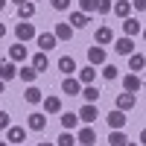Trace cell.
<instances>
[{"label": "cell", "instance_id": "obj_1", "mask_svg": "<svg viewBox=\"0 0 146 146\" xmlns=\"http://www.w3.org/2000/svg\"><path fill=\"white\" fill-rule=\"evenodd\" d=\"M76 114H79V123H82V126H94L96 117H100V108H96V102H85Z\"/></svg>", "mask_w": 146, "mask_h": 146}, {"label": "cell", "instance_id": "obj_2", "mask_svg": "<svg viewBox=\"0 0 146 146\" xmlns=\"http://www.w3.org/2000/svg\"><path fill=\"white\" fill-rule=\"evenodd\" d=\"M35 35H38V32H35V27H32L29 21H21L18 27H15V38H18L21 44H27V41H32Z\"/></svg>", "mask_w": 146, "mask_h": 146}, {"label": "cell", "instance_id": "obj_3", "mask_svg": "<svg viewBox=\"0 0 146 146\" xmlns=\"http://www.w3.org/2000/svg\"><path fill=\"white\" fill-rule=\"evenodd\" d=\"M35 44H38V50H41V53H50L53 47L58 44V38H56L53 32H38V35H35Z\"/></svg>", "mask_w": 146, "mask_h": 146}, {"label": "cell", "instance_id": "obj_4", "mask_svg": "<svg viewBox=\"0 0 146 146\" xmlns=\"http://www.w3.org/2000/svg\"><path fill=\"white\" fill-rule=\"evenodd\" d=\"M62 94H67V96H79V94H82V82H79L76 76H64V79H62Z\"/></svg>", "mask_w": 146, "mask_h": 146}, {"label": "cell", "instance_id": "obj_5", "mask_svg": "<svg viewBox=\"0 0 146 146\" xmlns=\"http://www.w3.org/2000/svg\"><path fill=\"white\" fill-rule=\"evenodd\" d=\"M135 102H137V96L129 94V91H123V94H117L114 108H120V111H131V108H135Z\"/></svg>", "mask_w": 146, "mask_h": 146}, {"label": "cell", "instance_id": "obj_6", "mask_svg": "<svg viewBox=\"0 0 146 146\" xmlns=\"http://www.w3.org/2000/svg\"><path fill=\"white\" fill-rule=\"evenodd\" d=\"M27 129H29V131H44V129H47V114L32 111V114L27 117Z\"/></svg>", "mask_w": 146, "mask_h": 146}, {"label": "cell", "instance_id": "obj_7", "mask_svg": "<svg viewBox=\"0 0 146 146\" xmlns=\"http://www.w3.org/2000/svg\"><path fill=\"white\" fill-rule=\"evenodd\" d=\"M76 143H82V146H94V143H96V129H94V126H82L79 135H76Z\"/></svg>", "mask_w": 146, "mask_h": 146}, {"label": "cell", "instance_id": "obj_8", "mask_svg": "<svg viewBox=\"0 0 146 146\" xmlns=\"http://www.w3.org/2000/svg\"><path fill=\"white\" fill-rule=\"evenodd\" d=\"M88 64H105V47H100V44H91L88 47Z\"/></svg>", "mask_w": 146, "mask_h": 146}, {"label": "cell", "instance_id": "obj_9", "mask_svg": "<svg viewBox=\"0 0 146 146\" xmlns=\"http://www.w3.org/2000/svg\"><path fill=\"white\" fill-rule=\"evenodd\" d=\"M114 50H117V56H131L135 53V41H131L129 35H123V38L114 41Z\"/></svg>", "mask_w": 146, "mask_h": 146}, {"label": "cell", "instance_id": "obj_10", "mask_svg": "<svg viewBox=\"0 0 146 146\" xmlns=\"http://www.w3.org/2000/svg\"><path fill=\"white\" fill-rule=\"evenodd\" d=\"M94 41L100 44V47H108V44H114V32H111V27H100L94 32Z\"/></svg>", "mask_w": 146, "mask_h": 146}, {"label": "cell", "instance_id": "obj_11", "mask_svg": "<svg viewBox=\"0 0 146 146\" xmlns=\"http://www.w3.org/2000/svg\"><path fill=\"white\" fill-rule=\"evenodd\" d=\"M143 88V79L137 76V73H129V76H123V91H129V94H137Z\"/></svg>", "mask_w": 146, "mask_h": 146}, {"label": "cell", "instance_id": "obj_12", "mask_svg": "<svg viewBox=\"0 0 146 146\" xmlns=\"http://www.w3.org/2000/svg\"><path fill=\"white\" fill-rule=\"evenodd\" d=\"M27 56H29V53H27V47H23L21 41H15V44L9 47V62H15V64H18V62H27Z\"/></svg>", "mask_w": 146, "mask_h": 146}, {"label": "cell", "instance_id": "obj_13", "mask_svg": "<svg viewBox=\"0 0 146 146\" xmlns=\"http://www.w3.org/2000/svg\"><path fill=\"white\" fill-rule=\"evenodd\" d=\"M105 120H108V129H126V111H120V108H114Z\"/></svg>", "mask_w": 146, "mask_h": 146}, {"label": "cell", "instance_id": "obj_14", "mask_svg": "<svg viewBox=\"0 0 146 146\" xmlns=\"http://www.w3.org/2000/svg\"><path fill=\"white\" fill-rule=\"evenodd\" d=\"M6 140L9 143H23V140H27V129H23V126H9L6 129Z\"/></svg>", "mask_w": 146, "mask_h": 146}, {"label": "cell", "instance_id": "obj_15", "mask_svg": "<svg viewBox=\"0 0 146 146\" xmlns=\"http://www.w3.org/2000/svg\"><path fill=\"white\" fill-rule=\"evenodd\" d=\"M23 100H27L29 105H38V102L44 100V91L38 88V85H29V88H27V91H23Z\"/></svg>", "mask_w": 146, "mask_h": 146}, {"label": "cell", "instance_id": "obj_16", "mask_svg": "<svg viewBox=\"0 0 146 146\" xmlns=\"http://www.w3.org/2000/svg\"><path fill=\"white\" fill-rule=\"evenodd\" d=\"M111 12H114L117 18H123V21L131 18V0H117V3L111 6Z\"/></svg>", "mask_w": 146, "mask_h": 146}, {"label": "cell", "instance_id": "obj_17", "mask_svg": "<svg viewBox=\"0 0 146 146\" xmlns=\"http://www.w3.org/2000/svg\"><path fill=\"white\" fill-rule=\"evenodd\" d=\"M41 105H44L47 114H62V100H58V96H44Z\"/></svg>", "mask_w": 146, "mask_h": 146}, {"label": "cell", "instance_id": "obj_18", "mask_svg": "<svg viewBox=\"0 0 146 146\" xmlns=\"http://www.w3.org/2000/svg\"><path fill=\"white\" fill-rule=\"evenodd\" d=\"M67 23H70L73 29H85V27H88V23H91V15H85V12H73Z\"/></svg>", "mask_w": 146, "mask_h": 146}, {"label": "cell", "instance_id": "obj_19", "mask_svg": "<svg viewBox=\"0 0 146 146\" xmlns=\"http://www.w3.org/2000/svg\"><path fill=\"white\" fill-rule=\"evenodd\" d=\"M15 76H18L15 62H0V79H3V82H12Z\"/></svg>", "mask_w": 146, "mask_h": 146}, {"label": "cell", "instance_id": "obj_20", "mask_svg": "<svg viewBox=\"0 0 146 146\" xmlns=\"http://www.w3.org/2000/svg\"><path fill=\"white\" fill-rule=\"evenodd\" d=\"M58 70H62L64 76H73L79 67H76V62H73V56H62V58H58Z\"/></svg>", "mask_w": 146, "mask_h": 146}, {"label": "cell", "instance_id": "obj_21", "mask_svg": "<svg viewBox=\"0 0 146 146\" xmlns=\"http://www.w3.org/2000/svg\"><path fill=\"white\" fill-rule=\"evenodd\" d=\"M129 70H135V73L146 70V56H143V53H131V56H129Z\"/></svg>", "mask_w": 146, "mask_h": 146}, {"label": "cell", "instance_id": "obj_22", "mask_svg": "<svg viewBox=\"0 0 146 146\" xmlns=\"http://www.w3.org/2000/svg\"><path fill=\"white\" fill-rule=\"evenodd\" d=\"M76 73H79L76 79H79L82 85H94V79H96V70H94V64H88V67H79Z\"/></svg>", "mask_w": 146, "mask_h": 146}, {"label": "cell", "instance_id": "obj_23", "mask_svg": "<svg viewBox=\"0 0 146 146\" xmlns=\"http://www.w3.org/2000/svg\"><path fill=\"white\" fill-rule=\"evenodd\" d=\"M53 35H56L58 41H70V38H73V27H70V23H56Z\"/></svg>", "mask_w": 146, "mask_h": 146}, {"label": "cell", "instance_id": "obj_24", "mask_svg": "<svg viewBox=\"0 0 146 146\" xmlns=\"http://www.w3.org/2000/svg\"><path fill=\"white\" fill-rule=\"evenodd\" d=\"M32 67L38 70V73H47V70H50V58H47V53H35V56H32Z\"/></svg>", "mask_w": 146, "mask_h": 146}, {"label": "cell", "instance_id": "obj_25", "mask_svg": "<svg viewBox=\"0 0 146 146\" xmlns=\"http://www.w3.org/2000/svg\"><path fill=\"white\" fill-rule=\"evenodd\" d=\"M123 32L129 35V38L140 35V21H137V18H126V21H123Z\"/></svg>", "mask_w": 146, "mask_h": 146}, {"label": "cell", "instance_id": "obj_26", "mask_svg": "<svg viewBox=\"0 0 146 146\" xmlns=\"http://www.w3.org/2000/svg\"><path fill=\"white\" fill-rule=\"evenodd\" d=\"M38 76H41V73L35 70L32 64H29V67H21V70H18V79H23V82H27V85H32V82L38 79Z\"/></svg>", "mask_w": 146, "mask_h": 146}, {"label": "cell", "instance_id": "obj_27", "mask_svg": "<svg viewBox=\"0 0 146 146\" xmlns=\"http://www.w3.org/2000/svg\"><path fill=\"white\" fill-rule=\"evenodd\" d=\"M79 96H85V102H96V100H100V88H96V85H82Z\"/></svg>", "mask_w": 146, "mask_h": 146}, {"label": "cell", "instance_id": "obj_28", "mask_svg": "<svg viewBox=\"0 0 146 146\" xmlns=\"http://www.w3.org/2000/svg\"><path fill=\"white\" fill-rule=\"evenodd\" d=\"M32 15H35V3H32V0H27V3L18 6V18H21V21H29Z\"/></svg>", "mask_w": 146, "mask_h": 146}, {"label": "cell", "instance_id": "obj_29", "mask_svg": "<svg viewBox=\"0 0 146 146\" xmlns=\"http://www.w3.org/2000/svg\"><path fill=\"white\" fill-rule=\"evenodd\" d=\"M126 131L123 129H111V135H108V143H111V146H126Z\"/></svg>", "mask_w": 146, "mask_h": 146}, {"label": "cell", "instance_id": "obj_30", "mask_svg": "<svg viewBox=\"0 0 146 146\" xmlns=\"http://www.w3.org/2000/svg\"><path fill=\"white\" fill-rule=\"evenodd\" d=\"M62 126H64L67 131H73V129L79 126V114H73V111H64V114H62Z\"/></svg>", "mask_w": 146, "mask_h": 146}, {"label": "cell", "instance_id": "obj_31", "mask_svg": "<svg viewBox=\"0 0 146 146\" xmlns=\"http://www.w3.org/2000/svg\"><path fill=\"white\" fill-rule=\"evenodd\" d=\"M56 146H76V135H73V131H62V135H58V140H56Z\"/></svg>", "mask_w": 146, "mask_h": 146}, {"label": "cell", "instance_id": "obj_32", "mask_svg": "<svg viewBox=\"0 0 146 146\" xmlns=\"http://www.w3.org/2000/svg\"><path fill=\"white\" fill-rule=\"evenodd\" d=\"M79 12H85V15H94V12H96V0H79Z\"/></svg>", "mask_w": 146, "mask_h": 146}, {"label": "cell", "instance_id": "obj_33", "mask_svg": "<svg viewBox=\"0 0 146 146\" xmlns=\"http://www.w3.org/2000/svg\"><path fill=\"white\" fill-rule=\"evenodd\" d=\"M117 73H120L117 64H102V76H105L108 82H114V79H117Z\"/></svg>", "mask_w": 146, "mask_h": 146}, {"label": "cell", "instance_id": "obj_34", "mask_svg": "<svg viewBox=\"0 0 146 146\" xmlns=\"http://www.w3.org/2000/svg\"><path fill=\"white\" fill-rule=\"evenodd\" d=\"M111 0H96V12H100V15H108V12H111Z\"/></svg>", "mask_w": 146, "mask_h": 146}, {"label": "cell", "instance_id": "obj_35", "mask_svg": "<svg viewBox=\"0 0 146 146\" xmlns=\"http://www.w3.org/2000/svg\"><path fill=\"white\" fill-rule=\"evenodd\" d=\"M50 6H53L56 12H67V9H70V0H50Z\"/></svg>", "mask_w": 146, "mask_h": 146}, {"label": "cell", "instance_id": "obj_36", "mask_svg": "<svg viewBox=\"0 0 146 146\" xmlns=\"http://www.w3.org/2000/svg\"><path fill=\"white\" fill-rule=\"evenodd\" d=\"M9 126H12V120H9V114H6V111H0V131H6Z\"/></svg>", "mask_w": 146, "mask_h": 146}, {"label": "cell", "instance_id": "obj_37", "mask_svg": "<svg viewBox=\"0 0 146 146\" xmlns=\"http://www.w3.org/2000/svg\"><path fill=\"white\" fill-rule=\"evenodd\" d=\"M131 9L135 12H146V0H131Z\"/></svg>", "mask_w": 146, "mask_h": 146}, {"label": "cell", "instance_id": "obj_38", "mask_svg": "<svg viewBox=\"0 0 146 146\" xmlns=\"http://www.w3.org/2000/svg\"><path fill=\"white\" fill-rule=\"evenodd\" d=\"M140 143H143V146H146V129H143V131H140Z\"/></svg>", "mask_w": 146, "mask_h": 146}, {"label": "cell", "instance_id": "obj_39", "mask_svg": "<svg viewBox=\"0 0 146 146\" xmlns=\"http://www.w3.org/2000/svg\"><path fill=\"white\" fill-rule=\"evenodd\" d=\"M6 6H9V0H0V12H3V9H6Z\"/></svg>", "mask_w": 146, "mask_h": 146}, {"label": "cell", "instance_id": "obj_40", "mask_svg": "<svg viewBox=\"0 0 146 146\" xmlns=\"http://www.w3.org/2000/svg\"><path fill=\"white\" fill-rule=\"evenodd\" d=\"M35 146H56V143H47V140H41V143H35Z\"/></svg>", "mask_w": 146, "mask_h": 146}, {"label": "cell", "instance_id": "obj_41", "mask_svg": "<svg viewBox=\"0 0 146 146\" xmlns=\"http://www.w3.org/2000/svg\"><path fill=\"white\" fill-rule=\"evenodd\" d=\"M3 35H6V27H3V23H0V38H3Z\"/></svg>", "mask_w": 146, "mask_h": 146}, {"label": "cell", "instance_id": "obj_42", "mask_svg": "<svg viewBox=\"0 0 146 146\" xmlns=\"http://www.w3.org/2000/svg\"><path fill=\"white\" fill-rule=\"evenodd\" d=\"M3 91H6V82H3V79H0V94H3Z\"/></svg>", "mask_w": 146, "mask_h": 146}, {"label": "cell", "instance_id": "obj_43", "mask_svg": "<svg viewBox=\"0 0 146 146\" xmlns=\"http://www.w3.org/2000/svg\"><path fill=\"white\" fill-rule=\"evenodd\" d=\"M12 3H15V6H21V3H27V0H12Z\"/></svg>", "mask_w": 146, "mask_h": 146}, {"label": "cell", "instance_id": "obj_44", "mask_svg": "<svg viewBox=\"0 0 146 146\" xmlns=\"http://www.w3.org/2000/svg\"><path fill=\"white\" fill-rule=\"evenodd\" d=\"M0 146H9V140H0Z\"/></svg>", "mask_w": 146, "mask_h": 146}, {"label": "cell", "instance_id": "obj_45", "mask_svg": "<svg viewBox=\"0 0 146 146\" xmlns=\"http://www.w3.org/2000/svg\"><path fill=\"white\" fill-rule=\"evenodd\" d=\"M140 35H143V41H146V29H140Z\"/></svg>", "mask_w": 146, "mask_h": 146}, {"label": "cell", "instance_id": "obj_46", "mask_svg": "<svg viewBox=\"0 0 146 146\" xmlns=\"http://www.w3.org/2000/svg\"><path fill=\"white\" fill-rule=\"evenodd\" d=\"M126 146H137V143H131V140H126Z\"/></svg>", "mask_w": 146, "mask_h": 146}, {"label": "cell", "instance_id": "obj_47", "mask_svg": "<svg viewBox=\"0 0 146 146\" xmlns=\"http://www.w3.org/2000/svg\"><path fill=\"white\" fill-rule=\"evenodd\" d=\"M143 91H146V79H143Z\"/></svg>", "mask_w": 146, "mask_h": 146}, {"label": "cell", "instance_id": "obj_48", "mask_svg": "<svg viewBox=\"0 0 146 146\" xmlns=\"http://www.w3.org/2000/svg\"><path fill=\"white\" fill-rule=\"evenodd\" d=\"M18 146H23V143H18Z\"/></svg>", "mask_w": 146, "mask_h": 146}, {"label": "cell", "instance_id": "obj_49", "mask_svg": "<svg viewBox=\"0 0 146 146\" xmlns=\"http://www.w3.org/2000/svg\"><path fill=\"white\" fill-rule=\"evenodd\" d=\"M32 3H35V0H32Z\"/></svg>", "mask_w": 146, "mask_h": 146}]
</instances>
